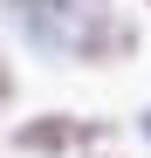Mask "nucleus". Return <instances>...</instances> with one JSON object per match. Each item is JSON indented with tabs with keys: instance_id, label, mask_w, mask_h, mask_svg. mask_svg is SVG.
Segmentation results:
<instances>
[{
	"instance_id": "f257e3e1",
	"label": "nucleus",
	"mask_w": 151,
	"mask_h": 158,
	"mask_svg": "<svg viewBox=\"0 0 151 158\" xmlns=\"http://www.w3.org/2000/svg\"><path fill=\"white\" fill-rule=\"evenodd\" d=\"M76 21H83V0H0L7 48H21L28 62H48V69H69Z\"/></svg>"
},
{
	"instance_id": "423d86ee",
	"label": "nucleus",
	"mask_w": 151,
	"mask_h": 158,
	"mask_svg": "<svg viewBox=\"0 0 151 158\" xmlns=\"http://www.w3.org/2000/svg\"><path fill=\"white\" fill-rule=\"evenodd\" d=\"M131 131H137V144H144V158H151V103H144V110L131 117Z\"/></svg>"
},
{
	"instance_id": "39448f33",
	"label": "nucleus",
	"mask_w": 151,
	"mask_h": 158,
	"mask_svg": "<svg viewBox=\"0 0 151 158\" xmlns=\"http://www.w3.org/2000/svg\"><path fill=\"white\" fill-rule=\"evenodd\" d=\"M14 96H21V62H14V48L0 41V124L14 117Z\"/></svg>"
},
{
	"instance_id": "0eeeda50",
	"label": "nucleus",
	"mask_w": 151,
	"mask_h": 158,
	"mask_svg": "<svg viewBox=\"0 0 151 158\" xmlns=\"http://www.w3.org/2000/svg\"><path fill=\"white\" fill-rule=\"evenodd\" d=\"M83 7H117V0H83Z\"/></svg>"
},
{
	"instance_id": "7ed1b4c3",
	"label": "nucleus",
	"mask_w": 151,
	"mask_h": 158,
	"mask_svg": "<svg viewBox=\"0 0 151 158\" xmlns=\"http://www.w3.org/2000/svg\"><path fill=\"white\" fill-rule=\"evenodd\" d=\"M89 131H96V117L62 110V103H41L28 117H7V151L14 158H69Z\"/></svg>"
},
{
	"instance_id": "6e6552de",
	"label": "nucleus",
	"mask_w": 151,
	"mask_h": 158,
	"mask_svg": "<svg viewBox=\"0 0 151 158\" xmlns=\"http://www.w3.org/2000/svg\"><path fill=\"white\" fill-rule=\"evenodd\" d=\"M137 7H144V14H151V0H137Z\"/></svg>"
},
{
	"instance_id": "f03ea898",
	"label": "nucleus",
	"mask_w": 151,
	"mask_h": 158,
	"mask_svg": "<svg viewBox=\"0 0 151 158\" xmlns=\"http://www.w3.org/2000/svg\"><path fill=\"white\" fill-rule=\"evenodd\" d=\"M137 55H144V28H137V14H124V7H83L76 41H69V69L110 76V69H131Z\"/></svg>"
},
{
	"instance_id": "20e7f679",
	"label": "nucleus",
	"mask_w": 151,
	"mask_h": 158,
	"mask_svg": "<svg viewBox=\"0 0 151 158\" xmlns=\"http://www.w3.org/2000/svg\"><path fill=\"white\" fill-rule=\"evenodd\" d=\"M69 158H131V151H124V124H117V117H96V131H89Z\"/></svg>"
}]
</instances>
